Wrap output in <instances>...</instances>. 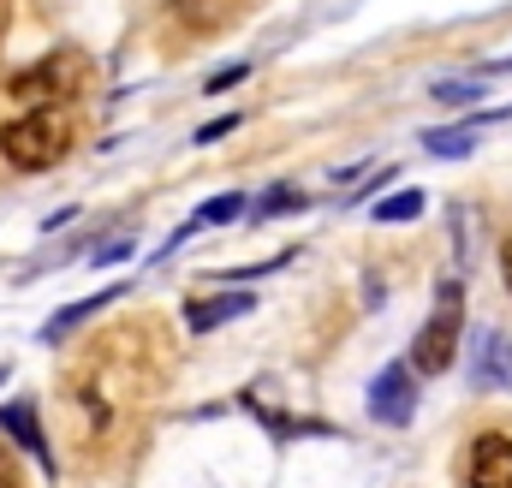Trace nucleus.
Masks as SVG:
<instances>
[{"mask_svg": "<svg viewBox=\"0 0 512 488\" xmlns=\"http://www.w3.org/2000/svg\"><path fill=\"white\" fill-rule=\"evenodd\" d=\"M459 328H465V286L441 280L435 286V310L429 322L411 334V375H447V364L459 358Z\"/></svg>", "mask_w": 512, "mask_h": 488, "instance_id": "f257e3e1", "label": "nucleus"}, {"mask_svg": "<svg viewBox=\"0 0 512 488\" xmlns=\"http://www.w3.org/2000/svg\"><path fill=\"white\" fill-rule=\"evenodd\" d=\"M66 114L60 108H24L18 120L0 125V155L18 167V173H42L66 155Z\"/></svg>", "mask_w": 512, "mask_h": 488, "instance_id": "f03ea898", "label": "nucleus"}, {"mask_svg": "<svg viewBox=\"0 0 512 488\" xmlns=\"http://www.w3.org/2000/svg\"><path fill=\"white\" fill-rule=\"evenodd\" d=\"M417 411V375L405 364H387L376 381H370V417L387 423V429H405Z\"/></svg>", "mask_w": 512, "mask_h": 488, "instance_id": "7ed1b4c3", "label": "nucleus"}, {"mask_svg": "<svg viewBox=\"0 0 512 488\" xmlns=\"http://www.w3.org/2000/svg\"><path fill=\"white\" fill-rule=\"evenodd\" d=\"M465 483H471V488H512V435H501V429H483V435L471 441Z\"/></svg>", "mask_w": 512, "mask_h": 488, "instance_id": "20e7f679", "label": "nucleus"}, {"mask_svg": "<svg viewBox=\"0 0 512 488\" xmlns=\"http://www.w3.org/2000/svg\"><path fill=\"white\" fill-rule=\"evenodd\" d=\"M72 84V60L66 54H48V60H36L30 72H18L12 78V102L18 108H54V96Z\"/></svg>", "mask_w": 512, "mask_h": 488, "instance_id": "39448f33", "label": "nucleus"}, {"mask_svg": "<svg viewBox=\"0 0 512 488\" xmlns=\"http://www.w3.org/2000/svg\"><path fill=\"white\" fill-rule=\"evenodd\" d=\"M471 381L512 393V340L501 328H483V334L471 340Z\"/></svg>", "mask_w": 512, "mask_h": 488, "instance_id": "423d86ee", "label": "nucleus"}, {"mask_svg": "<svg viewBox=\"0 0 512 488\" xmlns=\"http://www.w3.org/2000/svg\"><path fill=\"white\" fill-rule=\"evenodd\" d=\"M251 310H256V292H209V298L185 304V322H191V334H215V328H227V322H239Z\"/></svg>", "mask_w": 512, "mask_h": 488, "instance_id": "0eeeda50", "label": "nucleus"}, {"mask_svg": "<svg viewBox=\"0 0 512 488\" xmlns=\"http://www.w3.org/2000/svg\"><path fill=\"white\" fill-rule=\"evenodd\" d=\"M0 429H6V435H12V441H18L42 471H48V477H54V447H48V435H42V423H36V405H30V399L0 405Z\"/></svg>", "mask_w": 512, "mask_h": 488, "instance_id": "6e6552de", "label": "nucleus"}, {"mask_svg": "<svg viewBox=\"0 0 512 488\" xmlns=\"http://www.w3.org/2000/svg\"><path fill=\"white\" fill-rule=\"evenodd\" d=\"M120 292H126V286H114V292H90V298H78L72 310H60V316H54V322L42 328V340H66V334H72V328H78L84 316H96V310H108V304H114Z\"/></svg>", "mask_w": 512, "mask_h": 488, "instance_id": "1a4fd4ad", "label": "nucleus"}, {"mask_svg": "<svg viewBox=\"0 0 512 488\" xmlns=\"http://www.w3.org/2000/svg\"><path fill=\"white\" fill-rule=\"evenodd\" d=\"M423 149L441 155V161H459V155L477 149V131L471 125H435V131H423Z\"/></svg>", "mask_w": 512, "mask_h": 488, "instance_id": "9d476101", "label": "nucleus"}, {"mask_svg": "<svg viewBox=\"0 0 512 488\" xmlns=\"http://www.w3.org/2000/svg\"><path fill=\"white\" fill-rule=\"evenodd\" d=\"M239 215H245V197H239V191L209 197V203L197 209V221H191V227H179V239H185V233H197V227H227V221H239Z\"/></svg>", "mask_w": 512, "mask_h": 488, "instance_id": "9b49d317", "label": "nucleus"}, {"mask_svg": "<svg viewBox=\"0 0 512 488\" xmlns=\"http://www.w3.org/2000/svg\"><path fill=\"white\" fill-rule=\"evenodd\" d=\"M292 209H304V191H292V185H274V191H262L256 197V221H280V215H292Z\"/></svg>", "mask_w": 512, "mask_h": 488, "instance_id": "f8f14e48", "label": "nucleus"}, {"mask_svg": "<svg viewBox=\"0 0 512 488\" xmlns=\"http://www.w3.org/2000/svg\"><path fill=\"white\" fill-rule=\"evenodd\" d=\"M417 215H423V191H393V197L376 203V221H382V227H393V221H417Z\"/></svg>", "mask_w": 512, "mask_h": 488, "instance_id": "ddd939ff", "label": "nucleus"}, {"mask_svg": "<svg viewBox=\"0 0 512 488\" xmlns=\"http://www.w3.org/2000/svg\"><path fill=\"white\" fill-rule=\"evenodd\" d=\"M477 96H483V78H441V84H435V102H447V108L477 102Z\"/></svg>", "mask_w": 512, "mask_h": 488, "instance_id": "4468645a", "label": "nucleus"}, {"mask_svg": "<svg viewBox=\"0 0 512 488\" xmlns=\"http://www.w3.org/2000/svg\"><path fill=\"white\" fill-rule=\"evenodd\" d=\"M173 12H179L191 30H209V24L221 18V0H173Z\"/></svg>", "mask_w": 512, "mask_h": 488, "instance_id": "2eb2a0df", "label": "nucleus"}, {"mask_svg": "<svg viewBox=\"0 0 512 488\" xmlns=\"http://www.w3.org/2000/svg\"><path fill=\"white\" fill-rule=\"evenodd\" d=\"M245 78H251V66H245V60H233V66H221L203 90H209V96H221V90H233V84H245Z\"/></svg>", "mask_w": 512, "mask_h": 488, "instance_id": "dca6fc26", "label": "nucleus"}, {"mask_svg": "<svg viewBox=\"0 0 512 488\" xmlns=\"http://www.w3.org/2000/svg\"><path fill=\"white\" fill-rule=\"evenodd\" d=\"M120 256H131V233H120V239H108V244H96V250H90V262H96V268H114Z\"/></svg>", "mask_w": 512, "mask_h": 488, "instance_id": "f3484780", "label": "nucleus"}, {"mask_svg": "<svg viewBox=\"0 0 512 488\" xmlns=\"http://www.w3.org/2000/svg\"><path fill=\"white\" fill-rule=\"evenodd\" d=\"M239 120H245V114H221V120L197 125V143H221V137H227V131H239Z\"/></svg>", "mask_w": 512, "mask_h": 488, "instance_id": "a211bd4d", "label": "nucleus"}, {"mask_svg": "<svg viewBox=\"0 0 512 488\" xmlns=\"http://www.w3.org/2000/svg\"><path fill=\"white\" fill-rule=\"evenodd\" d=\"M0 488H18V471H12V459L0 453Z\"/></svg>", "mask_w": 512, "mask_h": 488, "instance_id": "6ab92c4d", "label": "nucleus"}, {"mask_svg": "<svg viewBox=\"0 0 512 488\" xmlns=\"http://www.w3.org/2000/svg\"><path fill=\"white\" fill-rule=\"evenodd\" d=\"M501 274H507V292H512V239L501 244Z\"/></svg>", "mask_w": 512, "mask_h": 488, "instance_id": "aec40b11", "label": "nucleus"}]
</instances>
